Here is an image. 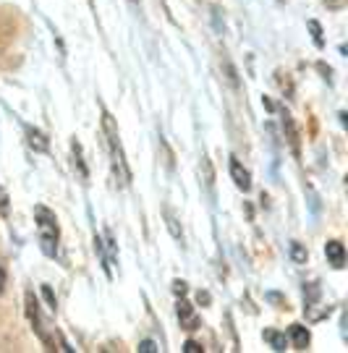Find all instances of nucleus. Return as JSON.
<instances>
[{
  "instance_id": "nucleus-20",
  "label": "nucleus",
  "mask_w": 348,
  "mask_h": 353,
  "mask_svg": "<svg viewBox=\"0 0 348 353\" xmlns=\"http://www.w3.org/2000/svg\"><path fill=\"white\" fill-rule=\"evenodd\" d=\"M197 301H199V303H204V306H207V303L212 301V296H210V293H207V290H199V293H197Z\"/></svg>"
},
{
  "instance_id": "nucleus-9",
  "label": "nucleus",
  "mask_w": 348,
  "mask_h": 353,
  "mask_svg": "<svg viewBox=\"0 0 348 353\" xmlns=\"http://www.w3.org/2000/svg\"><path fill=\"white\" fill-rule=\"evenodd\" d=\"M162 214H165V225L171 230V236H173L178 243H184V230L178 225V217L173 214V210H171V207H162Z\"/></svg>"
},
{
  "instance_id": "nucleus-14",
  "label": "nucleus",
  "mask_w": 348,
  "mask_h": 353,
  "mask_svg": "<svg viewBox=\"0 0 348 353\" xmlns=\"http://www.w3.org/2000/svg\"><path fill=\"white\" fill-rule=\"evenodd\" d=\"M202 170H204V183H207V189H212V183H215V173H212V165L207 157H202Z\"/></svg>"
},
{
  "instance_id": "nucleus-6",
  "label": "nucleus",
  "mask_w": 348,
  "mask_h": 353,
  "mask_svg": "<svg viewBox=\"0 0 348 353\" xmlns=\"http://www.w3.org/2000/svg\"><path fill=\"white\" fill-rule=\"evenodd\" d=\"M283 134H286L288 144H291V152H293V157H301V141H298V131H296V123H293V118L291 115H283Z\"/></svg>"
},
{
  "instance_id": "nucleus-21",
  "label": "nucleus",
  "mask_w": 348,
  "mask_h": 353,
  "mask_svg": "<svg viewBox=\"0 0 348 353\" xmlns=\"http://www.w3.org/2000/svg\"><path fill=\"white\" fill-rule=\"evenodd\" d=\"M3 288H6V270L0 267V293H3Z\"/></svg>"
},
{
  "instance_id": "nucleus-18",
  "label": "nucleus",
  "mask_w": 348,
  "mask_h": 353,
  "mask_svg": "<svg viewBox=\"0 0 348 353\" xmlns=\"http://www.w3.org/2000/svg\"><path fill=\"white\" fill-rule=\"evenodd\" d=\"M186 283H184V280H175V283H173V293H175V296H186Z\"/></svg>"
},
{
  "instance_id": "nucleus-11",
  "label": "nucleus",
  "mask_w": 348,
  "mask_h": 353,
  "mask_svg": "<svg viewBox=\"0 0 348 353\" xmlns=\"http://www.w3.org/2000/svg\"><path fill=\"white\" fill-rule=\"evenodd\" d=\"M264 341L273 345V351H286V335H280L275 330H264Z\"/></svg>"
},
{
  "instance_id": "nucleus-13",
  "label": "nucleus",
  "mask_w": 348,
  "mask_h": 353,
  "mask_svg": "<svg viewBox=\"0 0 348 353\" xmlns=\"http://www.w3.org/2000/svg\"><path fill=\"white\" fill-rule=\"evenodd\" d=\"M307 256H309L307 249H304L298 241H293V243H291V259H293L296 265H304V262H307Z\"/></svg>"
},
{
  "instance_id": "nucleus-7",
  "label": "nucleus",
  "mask_w": 348,
  "mask_h": 353,
  "mask_svg": "<svg viewBox=\"0 0 348 353\" xmlns=\"http://www.w3.org/2000/svg\"><path fill=\"white\" fill-rule=\"evenodd\" d=\"M325 254H327L330 265L336 267V270H340V267L346 265V249H343L340 241H327V243H325Z\"/></svg>"
},
{
  "instance_id": "nucleus-4",
  "label": "nucleus",
  "mask_w": 348,
  "mask_h": 353,
  "mask_svg": "<svg viewBox=\"0 0 348 353\" xmlns=\"http://www.w3.org/2000/svg\"><path fill=\"white\" fill-rule=\"evenodd\" d=\"M178 319H181V327L184 330H197L199 327V319L194 314V306L188 301H184V296H181V301H178Z\"/></svg>"
},
{
  "instance_id": "nucleus-5",
  "label": "nucleus",
  "mask_w": 348,
  "mask_h": 353,
  "mask_svg": "<svg viewBox=\"0 0 348 353\" xmlns=\"http://www.w3.org/2000/svg\"><path fill=\"white\" fill-rule=\"evenodd\" d=\"M231 178H233V183H236L241 191L251 189V176H249V170L238 163L236 157H231Z\"/></svg>"
},
{
  "instance_id": "nucleus-22",
  "label": "nucleus",
  "mask_w": 348,
  "mask_h": 353,
  "mask_svg": "<svg viewBox=\"0 0 348 353\" xmlns=\"http://www.w3.org/2000/svg\"><path fill=\"white\" fill-rule=\"evenodd\" d=\"M128 3H131V6H139V3H142V0H128Z\"/></svg>"
},
{
  "instance_id": "nucleus-16",
  "label": "nucleus",
  "mask_w": 348,
  "mask_h": 353,
  "mask_svg": "<svg viewBox=\"0 0 348 353\" xmlns=\"http://www.w3.org/2000/svg\"><path fill=\"white\" fill-rule=\"evenodd\" d=\"M160 348H157V343L155 341H142L139 343V353H157Z\"/></svg>"
},
{
  "instance_id": "nucleus-8",
  "label": "nucleus",
  "mask_w": 348,
  "mask_h": 353,
  "mask_svg": "<svg viewBox=\"0 0 348 353\" xmlns=\"http://www.w3.org/2000/svg\"><path fill=\"white\" fill-rule=\"evenodd\" d=\"M291 341H293V348L296 351H307L309 348V330L301 327V325H291Z\"/></svg>"
},
{
  "instance_id": "nucleus-2",
  "label": "nucleus",
  "mask_w": 348,
  "mask_h": 353,
  "mask_svg": "<svg viewBox=\"0 0 348 353\" xmlns=\"http://www.w3.org/2000/svg\"><path fill=\"white\" fill-rule=\"evenodd\" d=\"M35 217H37V230H39V243H42V252L48 256L58 254V239H61V230H58V220L55 214L50 212L48 207H35Z\"/></svg>"
},
{
  "instance_id": "nucleus-19",
  "label": "nucleus",
  "mask_w": 348,
  "mask_h": 353,
  "mask_svg": "<svg viewBox=\"0 0 348 353\" xmlns=\"http://www.w3.org/2000/svg\"><path fill=\"white\" fill-rule=\"evenodd\" d=\"M42 293H45V299H48L50 309L55 312V296H52V290H50V285H45V288H42Z\"/></svg>"
},
{
  "instance_id": "nucleus-1",
  "label": "nucleus",
  "mask_w": 348,
  "mask_h": 353,
  "mask_svg": "<svg viewBox=\"0 0 348 353\" xmlns=\"http://www.w3.org/2000/svg\"><path fill=\"white\" fill-rule=\"evenodd\" d=\"M102 131H105V141H108V150H110L113 173H115L121 186H128L131 183V170H128L124 147H121V134H118V126H115V118L108 110H102Z\"/></svg>"
},
{
  "instance_id": "nucleus-3",
  "label": "nucleus",
  "mask_w": 348,
  "mask_h": 353,
  "mask_svg": "<svg viewBox=\"0 0 348 353\" xmlns=\"http://www.w3.org/2000/svg\"><path fill=\"white\" fill-rule=\"evenodd\" d=\"M26 316H29V322H32V330L37 332V338L48 345V351H58V348H55V341H52V335H50V330H48L50 327L48 319L39 312V303L32 290H26Z\"/></svg>"
},
{
  "instance_id": "nucleus-10",
  "label": "nucleus",
  "mask_w": 348,
  "mask_h": 353,
  "mask_svg": "<svg viewBox=\"0 0 348 353\" xmlns=\"http://www.w3.org/2000/svg\"><path fill=\"white\" fill-rule=\"evenodd\" d=\"M26 137H29V147L37 152H48V139L39 134L37 128H26Z\"/></svg>"
},
{
  "instance_id": "nucleus-17",
  "label": "nucleus",
  "mask_w": 348,
  "mask_h": 353,
  "mask_svg": "<svg viewBox=\"0 0 348 353\" xmlns=\"http://www.w3.org/2000/svg\"><path fill=\"white\" fill-rule=\"evenodd\" d=\"M184 351H186V353H202L204 348H202V345H199L197 341H186V345H184Z\"/></svg>"
},
{
  "instance_id": "nucleus-15",
  "label": "nucleus",
  "mask_w": 348,
  "mask_h": 353,
  "mask_svg": "<svg viewBox=\"0 0 348 353\" xmlns=\"http://www.w3.org/2000/svg\"><path fill=\"white\" fill-rule=\"evenodd\" d=\"M309 29H311V34H314V45H317V48H322V29H320V24H317V21H309Z\"/></svg>"
},
{
  "instance_id": "nucleus-12",
  "label": "nucleus",
  "mask_w": 348,
  "mask_h": 353,
  "mask_svg": "<svg viewBox=\"0 0 348 353\" xmlns=\"http://www.w3.org/2000/svg\"><path fill=\"white\" fill-rule=\"evenodd\" d=\"M71 150H74V165L79 168V176L87 181L89 173H87V165H84V160H81V147H79V141H74V144H71Z\"/></svg>"
}]
</instances>
